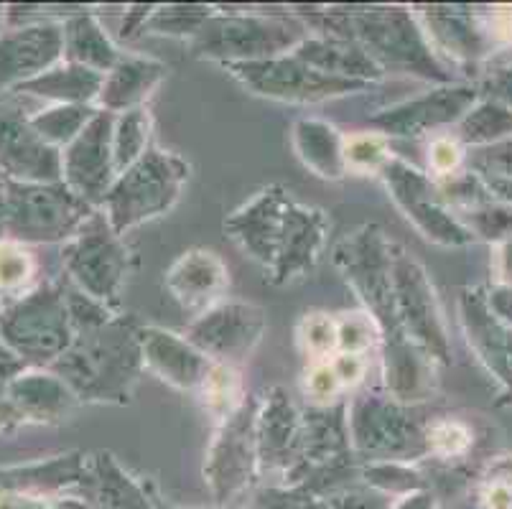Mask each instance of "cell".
Returning <instances> with one entry per match:
<instances>
[{
    "mask_svg": "<svg viewBox=\"0 0 512 509\" xmlns=\"http://www.w3.org/2000/svg\"><path fill=\"white\" fill-rule=\"evenodd\" d=\"M225 232L248 258L265 270L273 286H288L316 268L327 247L329 217L324 209L296 202L273 184L225 219Z\"/></svg>",
    "mask_w": 512,
    "mask_h": 509,
    "instance_id": "obj_1",
    "label": "cell"
},
{
    "mask_svg": "<svg viewBox=\"0 0 512 509\" xmlns=\"http://www.w3.org/2000/svg\"><path fill=\"white\" fill-rule=\"evenodd\" d=\"M67 382L79 403L125 405L141 380V326L128 314L74 331L67 352L46 367Z\"/></svg>",
    "mask_w": 512,
    "mask_h": 509,
    "instance_id": "obj_2",
    "label": "cell"
},
{
    "mask_svg": "<svg viewBox=\"0 0 512 509\" xmlns=\"http://www.w3.org/2000/svg\"><path fill=\"white\" fill-rule=\"evenodd\" d=\"M321 36H337L360 44L383 72H403L434 82L451 74L428 44L418 16L398 6H339L311 13Z\"/></svg>",
    "mask_w": 512,
    "mask_h": 509,
    "instance_id": "obj_3",
    "label": "cell"
},
{
    "mask_svg": "<svg viewBox=\"0 0 512 509\" xmlns=\"http://www.w3.org/2000/svg\"><path fill=\"white\" fill-rule=\"evenodd\" d=\"M334 265L344 275L349 288L357 293L367 314L375 319L383 354L411 347L413 342L403 334L395 308L393 242L385 237V232L377 224H362L355 232H349L334 247Z\"/></svg>",
    "mask_w": 512,
    "mask_h": 509,
    "instance_id": "obj_4",
    "label": "cell"
},
{
    "mask_svg": "<svg viewBox=\"0 0 512 509\" xmlns=\"http://www.w3.org/2000/svg\"><path fill=\"white\" fill-rule=\"evenodd\" d=\"M74 339L62 283H39L0 306V344L26 367H51Z\"/></svg>",
    "mask_w": 512,
    "mask_h": 509,
    "instance_id": "obj_5",
    "label": "cell"
},
{
    "mask_svg": "<svg viewBox=\"0 0 512 509\" xmlns=\"http://www.w3.org/2000/svg\"><path fill=\"white\" fill-rule=\"evenodd\" d=\"M192 166L181 156L161 148H148L146 156L115 179L105 196L102 212L118 235H128L141 224L164 217L181 199Z\"/></svg>",
    "mask_w": 512,
    "mask_h": 509,
    "instance_id": "obj_6",
    "label": "cell"
},
{
    "mask_svg": "<svg viewBox=\"0 0 512 509\" xmlns=\"http://www.w3.org/2000/svg\"><path fill=\"white\" fill-rule=\"evenodd\" d=\"M306 36V26L296 18L217 11L189 44L199 59L230 67L291 54Z\"/></svg>",
    "mask_w": 512,
    "mask_h": 509,
    "instance_id": "obj_7",
    "label": "cell"
},
{
    "mask_svg": "<svg viewBox=\"0 0 512 509\" xmlns=\"http://www.w3.org/2000/svg\"><path fill=\"white\" fill-rule=\"evenodd\" d=\"M0 196L6 207L8 240L21 245L69 242L95 212L64 181L26 184L0 179Z\"/></svg>",
    "mask_w": 512,
    "mask_h": 509,
    "instance_id": "obj_8",
    "label": "cell"
},
{
    "mask_svg": "<svg viewBox=\"0 0 512 509\" xmlns=\"http://www.w3.org/2000/svg\"><path fill=\"white\" fill-rule=\"evenodd\" d=\"M62 265L74 288L118 311L120 293L130 273V250L102 209H95L77 235L64 242Z\"/></svg>",
    "mask_w": 512,
    "mask_h": 509,
    "instance_id": "obj_9",
    "label": "cell"
},
{
    "mask_svg": "<svg viewBox=\"0 0 512 509\" xmlns=\"http://www.w3.org/2000/svg\"><path fill=\"white\" fill-rule=\"evenodd\" d=\"M349 438L360 456L385 464L413 461L428 454L426 426L390 395L365 392L349 408Z\"/></svg>",
    "mask_w": 512,
    "mask_h": 509,
    "instance_id": "obj_10",
    "label": "cell"
},
{
    "mask_svg": "<svg viewBox=\"0 0 512 509\" xmlns=\"http://www.w3.org/2000/svg\"><path fill=\"white\" fill-rule=\"evenodd\" d=\"M227 72L253 95L265 97V100L291 102V105H316V102H327L370 87L365 82H352V79H339L319 72L301 62L296 54L276 56V59H265V62L230 64Z\"/></svg>",
    "mask_w": 512,
    "mask_h": 509,
    "instance_id": "obj_11",
    "label": "cell"
},
{
    "mask_svg": "<svg viewBox=\"0 0 512 509\" xmlns=\"http://www.w3.org/2000/svg\"><path fill=\"white\" fill-rule=\"evenodd\" d=\"M390 199L406 214L408 222L426 237L428 242L446 247H462L472 242V232L454 217L451 207L441 196L434 176L423 174L403 158L393 156L380 171Z\"/></svg>",
    "mask_w": 512,
    "mask_h": 509,
    "instance_id": "obj_12",
    "label": "cell"
},
{
    "mask_svg": "<svg viewBox=\"0 0 512 509\" xmlns=\"http://www.w3.org/2000/svg\"><path fill=\"white\" fill-rule=\"evenodd\" d=\"M393 288L403 334L434 364L449 362V336L434 286L423 265L400 245H393Z\"/></svg>",
    "mask_w": 512,
    "mask_h": 509,
    "instance_id": "obj_13",
    "label": "cell"
},
{
    "mask_svg": "<svg viewBox=\"0 0 512 509\" xmlns=\"http://www.w3.org/2000/svg\"><path fill=\"white\" fill-rule=\"evenodd\" d=\"M31 115L16 92L0 97V176L26 184L62 181V151L36 133Z\"/></svg>",
    "mask_w": 512,
    "mask_h": 509,
    "instance_id": "obj_14",
    "label": "cell"
},
{
    "mask_svg": "<svg viewBox=\"0 0 512 509\" xmlns=\"http://www.w3.org/2000/svg\"><path fill=\"white\" fill-rule=\"evenodd\" d=\"M258 410L260 400L248 395V400L220 423L214 441L209 446L207 474L212 492L220 502L235 497L245 487L253 484L255 469L260 466L258 459Z\"/></svg>",
    "mask_w": 512,
    "mask_h": 509,
    "instance_id": "obj_15",
    "label": "cell"
},
{
    "mask_svg": "<svg viewBox=\"0 0 512 509\" xmlns=\"http://www.w3.org/2000/svg\"><path fill=\"white\" fill-rule=\"evenodd\" d=\"M115 115L100 110L62 151V181L92 209H102L118 179L113 156Z\"/></svg>",
    "mask_w": 512,
    "mask_h": 509,
    "instance_id": "obj_16",
    "label": "cell"
},
{
    "mask_svg": "<svg viewBox=\"0 0 512 509\" xmlns=\"http://www.w3.org/2000/svg\"><path fill=\"white\" fill-rule=\"evenodd\" d=\"M265 329L268 319L263 308L227 298L197 316L184 336L212 362L235 364L258 347Z\"/></svg>",
    "mask_w": 512,
    "mask_h": 509,
    "instance_id": "obj_17",
    "label": "cell"
},
{
    "mask_svg": "<svg viewBox=\"0 0 512 509\" xmlns=\"http://www.w3.org/2000/svg\"><path fill=\"white\" fill-rule=\"evenodd\" d=\"M64 62V21L11 26L0 34V90L13 92Z\"/></svg>",
    "mask_w": 512,
    "mask_h": 509,
    "instance_id": "obj_18",
    "label": "cell"
},
{
    "mask_svg": "<svg viewBox=\"0 0 512 509\" xmlns=\"http://www.w3.org/2000/svg\"><path fill=\"white\" fill-rule=\"evenodd\" d=\"M474 102V90L459 84H444L439 90L423 92L413 100H403L375 112L370 125L385 138H421L436 128L456 123L467 115Z\"/></svg>",
    "mask_w": 512,
    "mask_h": 509,
    "instance_id": "obj_19",
    "label": "cell"
},
{
    "mask_svg": "<svg viewBox=\"0 0 512 509\" xmlns=\"http://www.w3.org/2000/svg\"><path fill=\"white\" fill-rule=\"evenodd\" d=\"M166 291L189 314L202 316L212 306L225 301L230 288V270L217 252L194 247L174 260L166 270Z\"/></svg>",
    "mask_w": 512,
    "mask_h": 509,
    "instance_id": "obj_20",
    "label": "cell"
},
{
    "mask_svg": "<svg viewBox=\"0 0 512 509\" xmlns=\"http://www.w3.org/2000/svg\"><path fill=\"white\" fill-rule=\"evenodd\" d=\"M141 352L143 367L176 390H199L212 367V359L199 352L186 336L161 326H141Z\"/></svg>",
    "mask_w": 512,
    "mask_h": 509,
    "instance_id": "obj_21",
    "label": "cell"
},
{
    "mask_svg": "<svg viewBox=\"0 0 512 509\" xmlns=\"http://www.w3.org/2000/svg\"><path fill=\"white\" fill-rule=\"evenodd\" d=\"M304 413L293 405L283 387H271L258 410V459L263 469L293 466L299 454Z\"/></svg>",
    "mask_w": 512,
    "mask_h": 509,
    "instance_id": "obj_22",
    "label": "cell"
},
{
    "mask_svg": "<svg viewBox=\"0 0 512 509\" xmlns=\"http://www.w3.org/2000/svg\"><path fill=\"white\" fill-rule=\"evenodd\" d=\"M352 454L349 438V403H329L304 413L299 454L291 469L299 466H337Z\"/></svg>",
    "mask_w": 512,
    "mask_h": 509,
    "instance_id": "obj_23",
    "label": "cell"
},
{
    "mask_svg": "<svg viewBox=\"0 0 512 509\" xmlns=\"http://www.w3.org/2000/svg\"><path fill=\"white\" fill-rule=\"evenodd\" d=\"M8 400L21 423H59L79 403L67 382L46 367H23L8 382Z\"/></svg>",
    "mask_w": 512,
    "mask_h": 509,
    "instance_id": "obj_24",
    "label": "cell"
},
{
    "mask_svg": "<svg viewBox=\"0 0 512 509\" xmlns=\"http://www.w3.org/2000/svg\"><path fill=\"white\" fill-rule=\"evenodd\" d=\"M169 67L164 62L148 56H123L110 72L105 74L97 110L123 115L136 107H146V100L153 95L158 84L164 82Z\"/></svg>",
    "mask_w": 512,
    "mask_h": 509,
    "instance_id": "obj_25",
    "label": "cell"
},
{
    "mask_svg": "<svg viewBox=\"0 0 512 509\" xmlns=\"http://www.w3.org/2000/svg\"><path fill=\"white\" fill-rule=\"evenodd\" d=\"M291 54H296L301 62L319 69V72L339 79H352V82L372 84L383 79L385 74L360 44L349 39H337V36H306Z\"/></svg>",
    "mask_w": 512,
    "mask_h": 509,
    "instance_id": "obj_26",
    "label": "cell"
},
{
    "mask_svg": "<svg viewBox=\"0 0 512 509\" xmlns=\"http://www.w3.org/2000/svg\"><path fill=\"white\" fill-rule=\"evenodd\" d=\"M293 151L319 179L339 181L349 174L344 161V135L327 120L299 118L291 130Z\"/></svg>",
    "mask_w": 512,
    "mask_h": 509,
    "instance_id": "obj_27",
    "label": "cell"
},
{
    "mask_svg": "<svg viewBox=\"0 0 512 509\" xmlns=\"http://www.w3.org/2000/svg\"><path fill=\"white\" fill-rule=\"evenodd\" d=\"M105 74L87 69L82 64L59 62L57 67L44 72L41 77L21 84L13 92L23 97H39L54 105H95L100 97Z\"/></svg>",
    "mask_w": 512,
    "mask_h": 509,
    "instance_id": "obj_28",
    "label": "cell"
},
{
    "mask_svg": "<svg viewBox=\"0 0 512 509\" xmlns=\"http://www.w3.org/2000/svg\"><path fill=\"white\" fill-rule=\"evenodd\" d=\"M120 59L123 54L92 13L77 11L64 18V62L107 74Z\"/></svg>",
    "mask_w": 512,
    "mask_h": 509,
    "instance_id": "obj_29",
    "label": "cell"
},
{
    "mask_svg": "<svg viewBox=\"0 0 512 509\" xmlns=\"http://www.w3.org/2000/svg\"><path fill=\"white\" fill-rule=\"evenodd\" d=\"M85 487L100 509H151L136 482L120 469L113 454L100 451L87 461Z\"/></svg>",
    "mask_w": 512,
    "mask_h": 509,
    "instance_id": "obj_30",
    "label": "cell"
},
{
    "mask_svg": "<svg viewBox=\"0 0 512 509\" xmlns=\"http://www.w3.org/2000/svg\"><path fill=\"white\" fill-rule=\"evenodd\" d=\"M97 112L100 110L95 105H51L46 110H36L31 115V125L49 146L64 151L92 123Z\"/></svg>",
    "mask_w": 512,
    "mask_h": 509,
    "instance_id": "obj_31",
    "label": "cell"
},
{
    "mask_svg": "<svg viewBox=\"0 0 512 509\" xmlns=\"http://www.w3.org/2000/svg\"><path fill=\"white\" fill-rule=\"evenodd\" d=\"M151 133L153 118L148 107H136V110L123 112V115H115L113 156L118 176L146 156L148 148H151Z\"/></svg>",
    "mask_w": 512,
    "mask_h": 509,
    "instance_id": "obj_32",
    "label": "cell"
},
{
    "mask_svg": "<svg viewBox=\"0 0 512 509\" xmlns=\"http://www.w3.org/2000/svg\"><path fill=\"white\" fill-rule=\"evenodd\" d=\"M197 392L199 398H202L204 408L217 418V423L230 418L248 400V392H245V385H242L240 372L232 364L222 362H212V367H209L207 377H204Z\"/></svg>",
    "mask_w": 512,
    "mask_h": 509,
    "instance_id": "obj_33",
    "label": "cell"
},
{
    "mask_svg": "<svg viewBox=\"0 0 512 509\" xmlns=\"http://www.w3.org/2000/svg\"><path fill=\"white\" fill-rule=\"evenodd\" d=\"M34 278V252L21 242H0V296H6V303L34 291Z\"/></svg>",
    "mask_w": 512,
    "mask_h": 509,
    "instance_id": "obj_34",
    "label": "cell"
},
{
    "mask_svg": "<svg viewBox=\"0 0 512 509\" xmlns=\"http://www.w3.org/2000/svg\"><path fill=\"white\" fill-rule=\"evenodd\" d=\"M214 13H217V8L212 6H181V3H176V6H158L153 8L143 34L179 36V39L192 41Z\"/></svg>",
    "mask_w": 512,
    "mask_h": 509,
    "instance_id": "obj_35",
    "label": "cell"
},
{
    "mask_svg": "<svg viewBox=\"0 0 512 509\" xmlns=\"http://www.w3.org/2000/svg\"><path fill=\"white\" fill-rule=\"evenodd\" d=\"M393 158L390 151V140L383 133H352L344 135V161H347V171H357V174H380L388 161Z\"/></svg>",
    "mask_w": 512,
    "mask_h": 509,
    "instance_id": "obj_36",
    "label": "cell"
},
{
    "mask_svg": "<svg viewBox=\"0 0 512 509\" xmlns=\"http://www.w3.org/2000/svg\"><path fill=\"white\" fill-rule=\"evenodd\" d=\"M299 344L311 362H327L337 354V319L329 314H306L299 324Z\"/></svg>",
    "mask_w": 512,
    "mask_h": 509,
    "instance_id": "obj_37",
    "label": "cell"
},
{
    "mask_svg": "<svg viewBox=\"0 0 512 509\" xmlns=\"http://www.w3.org/2000/svg\"><path fill=\"white\" fill-rule=\"evenodd\" d=\"M380 342V329L367 311L344 314L337 319V352L339 354H360L365 357L375 344Z\"/></svg>",
    "mask_w": 512,
    "mask_h": 509,
    "instance_id": "obj_38",
    "label": "cell"
},
{
    "mask_svg": "<svg viewBox=\"0 0 512 509\" xmlns=\"http://www.w3.org/2000/svg\"><path fill=\"white\" fill-rule=\"evenodd\" d=\"M426 438L428 454L444 456V459L467 454V448L472 446V433L459 420H436V423H428Z\"/></svg>",
    "mask_w": 512,
    "mask_h": 509,
    "instance_id": "obj_39",
    "label": "cell"
},
{
    "mask_svg": "<svg viewBox=\"0 0 512 509\" xmlns=\"http://www.w3.org/2000/svg\"><path fill=\"white\" fill-rule=\"evenodd\" d=\"M464 156L467 153H464L462 140L456 135H439L428 146V171L434 174V179H449L462 171Z\"/></svg>",
    "mask_w": 512,
    "mask_h": 509,
    "instance_id": "obj_40",
    "label": "cell"
},
{
    "mask_svg": "<svg viewBox=\"0 0 512 509\" xmlns=\"http://www.w3.org/2000/svg\"><path fill=\"white\" fill-rule=\"evenodd\" d=\"M304 390L309 398L316 400V403H334V398H337L339 390H342V382L334 375L329 359L327 362H311V367L304 375Z\"/></svg>",
    "mask_w": 512,
    "mask_h": 509,
    "instance_id": "obj_41",
    "label": "cell"
},
{
    "mask_svg": "<svg viewBox=\"0 0 512 509\" xmlns=\"http://www.w3.org/2000/svg\"><path fill=\"white\" fill-rule=\"evenodd\" d=\"M23 367H26V364L18 362L16 357H0V433L21 426V418H18V413L13 410L11 400H8V382H11Z\"/></svg>",
    "mask_w": 512,
    "mask_h": 509,
    "instance_id": "obj_42",
    "label": "cell"
},
{
    "mask_svg": "<svg viewBox=\"0 0 512 509\" xmlns=\"http://www.w3.org/2000/svg\"><path fill=\"white\" fill-rule=\"evenodd\" d=\"M334 375L342 382V387H357L367 375V359L360 354H334L329 359Z\"/></svg>",
    "mask_w": 512,
    "mask_h": 509,
    "instance_id": "obj_43",
    "label": "cell"
},
{
    "mask_svg": "<svg viewBox=\"0 0 512 509\" xmlns=\"http://www.w3.org/2000/svg\"><path fill=\"white\" fill-rule=\"evenodd\" d=\"M0 509H57L41 494L0 492Z\"/></svg>",
    "mask_w": 512,
    "mask_h": 509,
    "instance_id": "obj_44",
    "label": "cell"
},
{
    "mask_svg": "<svg viewBox=\"0 0 512 509\" xmlns=\"http://www.w3.org/2000/svg\"><path fill=\"white\" fill-rule=\"evenodd\" d=\"M153 6H133L130 11H125V21H123V39H133V36L143 34L146 31V23L151 18Z\"/></svg>",
    "mask_w": 512,
    "mask_h": 509,
    "instance_id": "obj_45",
    "label": "cell"
},
{
    "mask_svg": "<svg viewBox=\"0 0 512 509\" xmlns=\"http://www.w3.org/2000/svg\"><path fill=\"white\" fill-rule=\"evenodd\" d=\"M487 509H512V484L505 479H495L484 494Z\"/></svg>",
    "mask_w": 512,
    "mask_h": 509,
    "instance_id": "obj_46",
    "label": "cell"
},
{
    "mask_svg": "<svg viewBox=\"0 0 512 509\" xmlns=\"http://www.w3.org/2000/svg\"><path fill=\"white\" fill-rule=\"evenodd\" d=\"M490 34L495 39H512V8H495L490 16Z\"/></svg>",
    "mask_w": 512,
    "mask_h": 509,
    "instance_id": "obj_47",
    "label": "cell"
},
{
    "mask_svg": "<svg viewBox=\"0 0 512 509\" xmlns=\"http://www.w3.org/2000/svg\"><path fill=\"white\" fill-rule=\"evenodd\" d=\"M8 240V230H6V207H3V196H0V242Z\"/></svg>",
    "mask_w": 512,
    "mask_h": 509,
    "instance_id": "obj_48",
    "label": "cell"
},
{
    "mask_svg": "<svg viewBox=\"0 0 512 509\" xmlns=\"http://www.w3.org/2000/svg\"><path fill=\"white\" fill-rule=\"evenodd\" d=\"M6 18H8V11L0 6V34H3V23H6Z\"/></svg>",
    "mask_w": 512,
    "mask_h": 509,
    "instance_id": "obj_49",
    "label": "cell"
},
{
    "mask_svg": "<svg viewBox=\"0 0 512 509\" xmlns=\"http://www.w3.org/2000/svg\"><path fill=\"white\" fill-rule=\"evenodd\" d=\"M0 357H13V354H11V352H8V349H6V347H3V344H0Z\"/></svg>",
    "mask_w": 512,
    "mask_h": 509,
    "instance_id": "obj_50",
    "label": "cell"
}]
</instances>
